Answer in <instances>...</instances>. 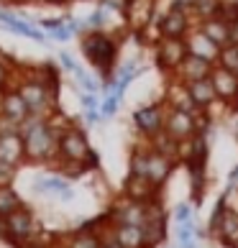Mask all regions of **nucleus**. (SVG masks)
<instances>
[{"label": "nucleus", "instance_id": "72a5a7b5", "mask_svg": "<svg viewBox=\"0 0 238 248\" xmlns=\"http://www.w3.org/2000/svg\"><path fill=\"white\" fill-rule=\"evenodd\" d=\"M79 105H82V110H100V97L79 90Z\"/></svg>", "mask_w": 238, "mask_h": 248}, {"label": "nucleus", "instance_id": "6ab92c4d", "mask_svg": "<svg viewBox=\"0 0 238 248\" xmlns=\"http://www.w3.org/2000/svg\"><path fill=\"white\" fill-rule=\"evenodd\" d=\"M33 187H36V192H41V195H54V197H59V200H64V202L75 197V189L69 187L67 177H57V174L36 179Z\"/></svg>", "mask_w": 238, "mask_h": 248}, {"label": "nucleus", "instance_id": "473e14b6", "mask_svg": "<svg viewBox=\"0 0 238 248\" xmlns=\"http://www.w3.org/2000/svg\"><path fill=\"white\" fill-rule=\"evenodd\" d=\"M16 174H18V167H11V164L0 161V187H8V185H13Z\"/></svg>", "mask_w": 238, "mask_h": 248}, {"label": "nucleus", "instance_id": "c9c22d12", "mask_svg": "<svg viewBox=\"0 0 238 248\" xmlns=\"http://www.w3.org/2000/svg\"><path fill=\"white\" fill-rule=\"evenodd\" d=\"M195 215H192V207L187 205V202H182V205H177L175 210V223H187V220H192Z\"/></svg>", "mask_w": 238, "mask_h": 248}, {"label": "nucleus", "instance_id": "4be33fe9", "mask_svg": "<svg viewBox=\"0 0 238 248\" xmlns=\"http://www.w3.org/2000/svg\"><path fill=\"white\" fill-rule=\"evenodd\" d=\"M64 248H103V233L95 231L93 225H85L67 238Z\"/></svg>", "mask_w": 238, "mask_h": 248}, {"label": "nucleus", "instance_id": "f257e3e1", "mask_svg": "<svg viewBox=\"0 0 238 248\" xmlns=\"http://www.w3.org/2000/svg\"><path fill=\"white\" fill-rule=\"evenodd\" d=\"M18 133L23 136L26 161H31V164H57L59 161V136L49 125L47 115L31 113L18 125Z\"/></svg>", "mask_w": 238, "mask_h": 248}, {"label": "nucleus", "instance_id": "c03bdc74", "mask_svg": "<svg viewBox=\"0 0 238 248\" xmlns=\"http://www.w3.org/2000/svg\"><path fill=\"white\" fill-rule=\"evenodd\" d=\"M0 241H8V223H5V217H0Z\"/></svg>", "mask_w": 238, "mask_h": 248}, {"label": "nucleus", "instance_id": "f3484780", "mask_svg": "<svg viewBox=\"0 0 238 248\" xmlns=\"http://www.w3.org/2000/svg\"><path fill=\"white\" fill-rule=\"evenodd\" d=\"M187 90H190V97H192V103H195V108H197V110H203V113L213 108V105H215V100H218V95H215V85H213V79H210V77L197 79V82H190Z\"/></svg>", "mask_w": 238, "mask_h": 248}, {"label": "nucleus", "instance_id": "8fccbe9b", "mask_svg": "<svg viewBox=\"0 0 238 248\" xmlns=\"http://www.w3.org/2000/svg\"><path fill=\"white\" fill-rule=\"evenodd\" d=\"M62 248H64V246H62Z\"/></svg>", "mask_w": 238, "mask_h": 248}, {"label": "nucleus", "instance_id": "7ed1b4c3", "mask_svg": "<svg viewBox=\"0 0 238 248\" xmlns=\"http://www.w3.org/2000/svg\"><path fill=\"white\" fill-rule=\"evenodd\" d=\"M79 49L87 57V62L100 72L103 85L111 82L115 75V57H118V44L113 36H108L105 31H85L79 39Z\"/></svg>", "mask_w": 238, "mask_h": 248}, {"label": "nucleus", "instance_id": "f704fd0d", "mask_svg": "<svg viewBox=\"0 0 238 248\" xmlns=\"http://www.w3.org/2000/svg\"><path fill=\"white\" fill-rule=\"evenodd\" d=\"M62 23H64V18H41V21L36 23V26H39V29H41L44 33H47V36H49V33H54V31H57Z\"/></svg>", "mask_w": 238, "mask_h": 248}, {"label": "nucleus", "instance_id": "49530a36", "mask_svg": "<svg viewBox=\"0 0 238 248\" xmlns=\"http://www.w3.org/2000/svg\"><path fill=\"white\" fill-rule=\"evenodd\" d=\"M41 3H51V5H64V3H69V0H41Z\"/></svg>", "mask_w": 238, "mask_h": 248}, {"label": "nucleus", "instance_id": "0eeeda50", "mask_svg": "<svg viewBox=\"0 0 238 248\" xmlns=\"http://www.w3.org/2000/svg\"><path fill=\"white\" fill-rule=\"evenodd\" d=\"M164 121H167V110L159 103L154 105H141L133 110V125L143 139H154L157 133L164 131Z\"/></svg>", "mask_w": 238, "mask_h": 248}, {"label": "nucleus", "instance_id": "7c9ffc66", "mask_svg": "<svg viewBox=\"0 0 238 248\" xmlns=\"http://www.w3.org/2000/svg\"><path fill=\"white\" fill-rule=\"evenodd\" d=\"M218 64L225 69H238V44H228V46L221 49V57H218Z\"/></svg>", "mask_w": 238, "mask_h": 248}, {"label": "nucleus", "instance_id": "c85d7f7f", "mask_svg": "<svg viewBox=\"0 0 238 248\" xmlns=\"http://www.w3.org/2000/svg\"><path fill=\"white\" fill-rule=\"evenodd\" d=\"M72 75L77 77V82H79V90H82V93H93V95H100V90H103V85H100L97 79H93V77H90V75H87V72L82 69V67H77L75 72H72Z\"/></svg>", "mask_w": 238, "mask_h": 248}, {"label": "nucleus", "instance_id": "cd10ccee", "mask_svg": "<svg viewBox=\"0 0 238 248\" xmlns=\"http://www.w3.org/2000/svg\"><path fill=\"white\" fill-rule=\"evenodd\" d=\"M221 11V0H197L195 8H192V21H205V18H213Z\"/></svg>", "mask_w": 238, "mask_h": 248}, {"label": "nucleus", "instance_id": "bb28decb", "mask_svg": "<svg viewBox=\"0 0 238 248\" xmlns=\"http://www.w3.org/2000/svg\"><path fill=\"white\" fill-rule=\"evenodd\" d=\"M146 169H149V149H133L131 161H128V174L146 177Z\"/></svg>", "mask_w": 238, "mask_h": 248}, {"label": "nucleus", "instance_id": "4468645a", "mask_svg": "<svg viewBox=\"0 0 238 248\" xmlns=\"http://www.w3.org/2000/svg\"><path fill=\"white\" fill-rule=\"evenodd\" d=\"M185 44H187V51H190V54H195V57H200V59H207V62L218 64V57H221V46L210 41L207 36L197 29V26L185 36Z\"/></svg>", "mask_w": 238, "mask_h": 248}, {"label": "nucleus", "instance_id": "aec40b11", "mask_svg": "<svg viewBox=\"0 0 238 248\" xmlns=\"http://www.w3.org/2000/svg\"><path fill=\"white\" fill-rule=\"evenodd\" d=\"M197 29L203 31L213 44H218L221 49L231 44V33H228V21H225V18H221V16H213V18H205V21H200V23H197Z\"/></svg>", "mask_w": 238, "mask_h": 248}, {"label": "nucleus", "instance_id": "a211bd4d", "mask_svg": "<svg viewBox=\"0 0 238 248\" xmlns=\"http://www.w3.org/2000/svg\"><path fill=\"white\" fill-rule=\"evenodd\" d=\"M123 195L131 197V200H139V202H151V200H157L159 187L151 185L149 177H133V174H128Z\"/></svg>", "mask_w": 238, "mask_h": 248}, {"label": "nucleus", "instance_id": "423d86ee", "mask_svg": "<svg viewBox=\"0 0 238 248\" xmlns=\"http://www.w3.org/2000/svg\"><path fill=\"white\" fill-rule=\"evenodd\" d=\"M108 220L113 225H139L143 228V223L149 220V202H139L131 197H121L113 202L111 213H108Z\"/></svg>", "mask_w": 238, "mask_h": 248}, {"label": "nucleus", "instance_id": "f8f14e48", "mask_svg": "<svg viewBox=\"0 0 238 248\" xmlns=\"http://www.w3.org/2000/svg\"><path fill=\"white\" fill-rule=\"evenodd\" d=\"M210 79H213V85H215L218 100H223V103H236L238 100V75L233 69H225L221 64H215Z\"/></svg>", "mask_w": 238, "mask_h": 248}, {"label": "nucleus", "instance_id": "37998d69", "mask_svg": "<svg viewBox=\"0 0 238 248\" xmlns=\"http://www.w3.org/2000/svg\"><path fill=\"white\" fill-rule=\"evenodd\" d=\"M18 248H49L47 243H41V241H33V238H31V241H26V243H21V246H18Z\"/></svg>", "mask_w": 238, "mask_h": 248}, {"label": "nucleus", "instance_id": "9d476101", "mask_svg": "<svg viewBox=\"0 0 238 248\" xmlns=\"http://www.w3.org/2000/svg\"><path fill=\"white\" fill-rule=\"evenodd\" d=\"M192 31V16L177 8H169L167 13L159 18V36H169V39H185Z\"/></svg>", "mask_w": 238, "mask_h": 248}, {"label": "nucleus", "instance_id": "b1692460", "mask_svg": "<svg viewBox=\"0 0 238 248\" xmlns=\"http://www.w3.org/2000/svg\"><path fill=\"white\" fill-rule=\"evenodd\" d=\"M213 235H218V241L231 246V248L238 246V210H231V207L225 210L221 225H218V231Z\"/></svg>", "mask_w": 238, "mask_h": 248}, {"label": "nucleus", "instance_id": "2f4dec72", "mask_svg": "<svg viewBox=\"0 0 238 248\" xmlns=\"http://www.w3.org/2000/svg\"><path fill=\"white\" fill-rule=\"evenodd\" d=\"M121 95H115V93H105L103 97V103H100V115L103 118H113L118 113V108H121Z\"/></svg>", "mask_w": 238, "mask_h": 248}, {"label": "nucleus", "instance_id": "ea45409f", "mask_svg": "<svg viewBox=\"0 0 238 248\" xmlns=\"http://www.w3.org/2000/svg\"><path fill=\"white\" fill-rule=\"evenodd\" d=\"M82 113H85V123H87V125H97L100 121H103L100 110H82Z\"/></svg>", "mask_w": 238, "mask_h": 248}, {"label": "nucleus", "instance_id": "4c0bfd02", "mask_svg": "<svg viewBox=\"0 0 238 248\" xmlns=\"http://www.w3.org/2000/svg\"><path fill=\"white\" fill-rule=\"evenodd\" d=\"M59 64H62V69H67V72H75V69L79 67V64L72 59L67 51H59Z\"/></svg>", "mask_w": 238, "mask_h": 248}, {"label": "nucleus", "instance_id": "412c9836", "mask_svg": "<svg viewBox=\"0 0 238 248\" xmlns=\"http://www.w3.org/2000/svg\"><path fill=\"white\" fill-rule=\"evenodd\" d=\"M113 238L121 248H149L143 228L139 225H113Z\"/></svg>", "mask_w": 238, "mask_h": 248}, {"label": "nucleus", "instance_id": "2eb2a0df", "mask_svg": "<svg viewBox=\"0 0 238 248\" xmlns=\"http://www.w3.org/2000/svg\"><path fill=\"white\" fill-rule=\"evenodd\" d=\"M0 161L11 164V167H21L26 161V146H23V136L13 131V133H0Z\"/></svg>", "mask_w": 238, "mask_h": 248}, {"label": "nucleus", "instance_id": "c756f323", "mask_svg": "<svg viewBox=\"0 0 238 248\" xmlns=\"http://www.w3.org/2000/svg\"><path fill=\"white\" fill-rule=\"evenodd\" d=\"M105 23H108V8L105 5H97L95 11L87 16V21H85L87 31H103Z\"/></svg>", "mask_w": 238, "mask_h": 248}, {"label": "nucleus", "instance_id": "a19ab883", "mask_svg": "<svg viewBox=\"0 0 238 248\" xmlns=\"http://www.w3.org/2000/svg\"><path fill=\"white\" fill-rule=\"evenodd\" d=\"M228 189H238V164L228 171Z\"/></svg>", "mask_w": 238, "mask_h": 248}, {"label": "nucleus", "instance_id": "de8ad7c7", "mask_svg": "<svg viewBox=\"0 0 238 248\" xmlns=\"http://www.w3.org/2000/svg\"><path fill=\"white\" fill-rule=\"evenodd\" d=\"M236 110H238V100H236Z\"/></svg>", "mask_w": 238, "mask_h": 248}, {"label": "nucleus", "instance_id": "393cba45", "mask_svg": "<svg viewBox=\"0 0 238 248\" xmlns=\"http://www.w3.org/2000/svg\"><path fill=\"white\" fill-rule=\"evenodd\" d=\"M149 143H151L154 151H159L164 156H169V159H177L179 161V141H175L167 131H161V133L154 136V139H149Z\"/></svg>", "mask_w": 238, "mask_h": 248}, {"label": "nucleus", "instance_id": "f03ea898", "mask_svg": "<svg viewBox=\"0 0 238 248\" xmlns=\"http://www.w3.org/2000/svg\"><path fill=\"white\" fill-rule=\"evenodd\" d=\"M18 93L23 95L26 105H29L31 113L36 115H51L59 110V90L49 87L47 82H41L39 77L33 75L31 67H18V79H16Z\"/></svg>", "mask_w": 238, "mask_h": 248}, {"label": "nucleus", "instance_id": "58836bf2", "mask_svg": "<svg viewBox=\"0 0 238 248\" xmlns=\"http://www.w3.org/2000/svg\"><path fill=\"white\" fill-rule=\"evenodd\" d=\"M195 3H197V0H172L169 8H177V11H185V13L192 16V8H195Z\"/></svg>", "mask_w": 238, "mask_h": 248}, {"label": "nucleus", "instance_id": "9b49d317", "mask_svg": "<svg viewBox=\"0 0 238 248\" xmlns=\"http://www.w3.org/2000/svg\"><path fill=\"white\" fill-rule=\"evenodd\" d=\"M213 67H215L213 62L200 59V57H195V54H187V57L182 59V64L175 69V77L179 82H185V85H190V82H197V79L210 77V75H213Z\"/></svg>", "mask_w": 238, "mask_h": 248}, {"label": "nucleus", "instance_id": "79ce46f5", "mask_svg": "<svg viewBox=\"0 0 238 248\" xmlns=\"http://www.w3.org/2000/svg\"><path fill=\"white\" fill-rule=\"evenodd\" d=\"M228 33H231V44H238V18L228 23Z\"/></svg>", "mask_w": 238, "mask_h": 248}, {"label": "nucleus", "instance_id": "a18cd8bd", "mask_svg": "<svg viewBox=\"0 0 238 248\" xmlns=\"http://www.w3.org/2000/svg\"><path fill=\"white\" fill-rule=\"evenodd\" d=\"M233 136H236V139H238V110H236V115H233Z\"/></svg>", "mask_w": 238, "mask_h": 248}, {"label": "nucleus", "instance_id": "ddd939ff", "mask_svg": "<svg viewBox=\"0 0 238 248\" xmlns=\"http://www.w3.org/2000/svg\"><path fill=\"white\" fill-rule=\"evenodd\" d=\"M0 115L8 118V121H13L21 125L26 118L31 115V110L29 105H26V100L23 95L18 93V87H8L5 93H3V103H0Z\"/></svg>", "mask_w": 238, "mask_h": 248}, {"label": "nucleus", "instance_id": "a878e982", "mask_svg": "<svg viewBox=\"0 0 238 248\" xmlns=\"http://www.w3.org/2000/svg\"><path fill=\"white\" fill-rule=\"evenodd\" d=\"M18 207H23V200L21 195L8 185V187H0V217H8L11 213H16Z\"/></svg>", "mask_w": 238, "mask_h": 248}, {"label": "nucleus", "instance_id": "20e7f679", "mask_svg": "<svg viewBox=\"0 0 238 248\" xmlns=\"http://www.w3.org/2000/svg\"><path fill=\"white\" fill-rule=\"evenodd\" d=\"M57 164H85L87 169H97V154L87 141V133L82 128L72 125L59 136V161Z\"/></svg>", "mask_w": 238, "mask_h": 248}, {"label": "nucleus", "instance_id": "5701e85b", "mask_svg": "<svg viewBox=\"0 0 238 248\" xmlns=\"http://www.w3.org/2000/svg\"><path fill=\"white\" fill-rule=\"evenodd\" d=\"M167 103L169 108H175V110H190V113H203V110H197L195 103H192V97H190V90L185 82H172L169 90H167Z\"/></svg>", "mask_w": 238, "mask_h": 248}, {"label": "nucleus", "instance_id": "dca6fc26", "mask_svg": "<svg viewBox=\"0 0 238 248\" xmlns=\"http://www.w3.org/2000/svg\"><path fill=\"white\" fill-rule=\"evenodd\" d=\"M175 164H177V159H169V156L154 151L149 146V169H146V177H149L151 185H157L161 189V185L169 179V174L175 171Z\"/></svg>", "mask_w": 238, "mask_h": 248}, {"label": "nucleus", "instance_id": "1a4fd4ad", "mask_svg": "<svg viewBox=\"0 0 238 248\" xmlns=\"http://www.w3.org/2000/svg\"><path fill=\"white\" fill-rule=\"evenodd\" d=\"M187 54H190V51H187L185 39H169V36H159V41H157V62H159L161 69L175 72Z\"/></svg>", "mask_w": 238, "mask_h": 248}, {"label": "nucleus", "instance_id": "39448f33", "mask_svg": "<svg viewBox=\"0 0 238 248\" xmlns=\"http://www.w3.org/2000/svg\"><path fill=\"white\" fill-rule=\"evenodd\" d=\"M205 118L203 113H190V110H167V121H164V131H167L175 141H190L197 133H205Z\"/></svg>", "mask_w": 238, "mask_h": 248}, {"label": "nucleus", "instance_id": "09e8293b", "mask_svg": "<svg viewBox=\"0 0 238 248\" xmlns=\"http://www.w3.org/2000/svg\"><path fill=\"white\" fill-rule=\"evenodd\" d=\"M236 75H238V69H236Z\"/></svg>", "mask_w": 238, "mask_h": 248}, {"label": "nucleus", "instance_id": "6e6552de", "mask_svg": "<svg viewBox=\"0 0 238 248\" xmlns=\"http://www.w3.org/2000/svg\"><path fill=\"white\" fill-rule=\"evenodd\" d=\"M5 223H8V243H13V246H21L36 235V217L26 205L8 215Z\"/></svg>", "mask_w": 238, "mask_h": 248}, {"label": "nucleus", "instance_id": "e433bc0d", "mask_svg": "<svg viewBox=\"0 0 238 248\" xmlns=\"http://www.w3.org/2000/svg\"><path fill=\"white\" fill-rule=\"evenodd\" d=\"M49 39H54V41H69L72 39V31H69V26H67V21H64L62 26H59V29L57 31H54V33H49Z\"/></svg>", "mask_w": 238, "mask_h": 248}]
</instances>
